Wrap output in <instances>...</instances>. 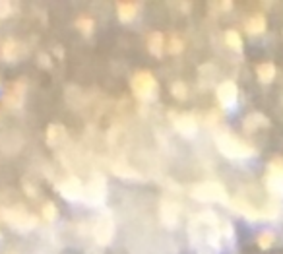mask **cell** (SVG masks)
Listing matches in <instances>:
<instances>
[{"label":"cell","instance_id":"28","mask_svg":"<svg viewBox=\"0 0 283 254\" xmlns=\"http://www.w3.org/2000/svg\"><path fill=\"white\" fill-rule=\"evenodd\" d=\"M115 173H117V175H125V177H136V173H134L132 169H128V167H123V169L115 167Z\"/></svg>","mask_w":283,"mask_h":254},{"label":"cell","instance_id":"30","mask_svg":"<svg viewBox=\"0 0 283 254\" xmlns=\"http://www.w3.org/2000/svg\"><path fill=\"white\" fill-rule=\"evenodd\" d=\"M221 6H223V10H231V8H233V2H223Z\"/></svg>","mask_w":283,"mask_h":254},{"label":"cell","instance_id":"27","mask_svg":"<svg viewBox=\"0 0 283 254\" xmlns=\"http://www.w3.org/2000/svg\"><path fill=\"white\" fill-rule=\"evenodd\" d=\"M10 14H12V4H10V2H6V0H4V2H0V20H2V18H6V16H10Z\"/></svg>","mask_w":283,"mask_h":254},{"label":"cell","instance_id":"1","mask_svg":"<svg viewBox=\"0 0 283 254\" xmlns=\"http://www.w3.org/2000/svg\"><path fill=\"white\" fill-rule=\"evenodd\" d=\"M216 144L220 152L229 159H247L254 156V148L249 146L247 142L239 140L231 132H220L216 134Z\"/></svg>","mask_w":283,"mask_h":254},{"label":"cell","instance_id":"17","mask_svg":"<svg viewBox=\"0 0 283 254\" xmlns=\"http://www.w3.org/2000/svg\"><path fill=\"white\" fill-rule=\"evenodd\" d=\"M233 204V208L239 212V214H243L245 218H249V220H260V210H256V208H252L249 202H245V200H233L231 202Z\"/></svg>","mask_w":283,"mask_h":254},{"label":"cell","instance_id":"26","mask_svg":"<svg viewBox=\"0 0 283 254\" xmlns=\"http://www.w3.org/2000/svg\"><path fill=\"white\" fill-rule=\"evenodd\" d=\"M183 49H185V43H183L177 35H173V37L169 39V53H171V55H179Z\"/></svg>","mask_w":283,"mask_h":254},{"label":"cell","instance_id":"23","mask_svg":"<svg viewBox=\"0 0 283 254\" xmlns=\"http://www.w3.org/2000/svg\"><path fill=\"white\" fill-rule=\"evenodd\" d=\"M76 28L84 33V35H90V33L94 32V20H92V18H80V20L76 22Z\"/></svg>","mask_w":283,"mask_h":254},{"label":"cell","instance_id":"25","mask_svg":"<svg viewBox=\"0 0 283 254\" xmlns=\"http://www.w3.org/2000/svg\"><path fill=\"white\" fill-rule=\"evenodd\" d=\"M171 94L177 97V99H185V97L189 95V90H187V86L183 82H175L171 86Z\"/></svg>","mask_w":283,"mask_h":254},{"label":"cell","instance_id":"29","mask_svg":"<svg viewBox=\"0 0 283 254\" xmlns=\"http://www.w3.org/2000/svg\"><path fill=\"white\" fill-rule=\"evenodd\" d=\"M39 63L43 64V66H51V63H49V57H47V55H41V57H39Z\"/></svg>","mask_w":283,"mask_h":254},{"label":"cell","instance_id":"2","mask_svg":"<svg viewBox=\"0 0 283 254\" xmlns=\"http://www.w3.org/2000/svg\"><path fill=\"white\" fill-rule=\"evenodd\" d=\"M132 94L138 97L140 101H154L157 97V92H159V86H157V80L152 72L148 70H140L132 76Z\"/></svg>","mask_w":283,"mask_h":254},{"label":"cell","instance_id":"13","mask_svg":"<svg viewBox=\"0 0 283 254\" xmlns=\"http://www.w3.org/2000/svg\"><path fill=\"white\" fill-rule=\"evenodd\" d=\"M268 127H270V121H268L262 113H252V115H249V117L245 119V123H243L245 132H256L258 128H268Z\"/></svg>","mask_w":283,"mask_h":254},{"label":"cell","instance_id":"21","mask_svg":"<svg viewBox=\"0 0 283 254\" xmlns=\"http://www.w3.org/2000/svg\"><path fill=\"white\" fill-rule=\"evenodd\" d=\"M64 136V128L59 127V125H51V127L47 128V144L51 146V148H55L61 140H63Z\"/></svg>","mask_w":283,"mask_h":254},{"label":"cell","instance_id":"4","mask_svg":"<svg viewBox=\"0 0 283 254\" xmlns=\"http://www.w3.org/2000/svg\"><path fill=\"white\" fill-rule=\"evenodd\" d=\"M0 218L4 220L6 223H10L12 227H16V229H22V231H26V229H33L35 225H37V218L31 216V214H28L24 208H12V210H2L0 212Z\"/></svg>","mask_w":283,"mask_h":254},{"label":"cell","instance_id":"3","mask_svg":"<svg viewBox=\"0 0 283 254\" xmlns=\"http://www.w3.org/2000/svg\"><path fill=\"white\" fill-rule=\"evenodd\" d=\"M192 196L196 200H202V202H227L225 187L221 183H216V181H208V183L196 185L192 189Z\"/></svg>","mask_w":283,"mask_h":254},{"label":"cell","instance_id":"7","mask_svg":"<svg viewBox=\"0 0 283 254\" xmlns=\"http://www.w3.org/2000/svg\"><path fill=\"white\" fill-rule=\"evenodd\" d=\"M84 194H86V198H88L90 204L101 206L105 202V196H107V183H105V179L99 173L94 175V179L88 185V190L84 192Z\"/></svg>","mask_w":283,"mask_h":254},{"label":"cell","instance_id":"5","mask_svg":"<svg viewBox=\"0 0 283 254\" xmlns=\"http://www.w3.org/2000/svg\"><path fill=\"white\" fill-rule=\"evenodd\" d=\"M268 190L276 196H283V159L276 158L268 165V177H266Z\"/></svg>","mask_w":283,"mask_h":254},{"label":"cell","instance_id":"19","mask_svg":"<svg viewBox=\"0 0 283 254\" xmlns=\"http://www.w3.org/2000/svg\"><path fill=\"white\" fill-rule=\"evenodd\" d=\"M18 55H20V45H18V41L8 39V41L2 45V57H4V61H16Z\"/></svg>","mask_w":283,"mask_h":254},{"label":"cell","instance_id":"12","mask_svg":"<svg viewBox=\"0 0 283 254\" xmlns=\"http://www.w3.org/2000/svg\"><path fill=\"white\" fill-rule=\"evenodd\" d=\"M161 222L165 223L167 227H177L179 223V210L175 204L171 202H163L161 204Z\"/></svg>","mask_w":283,"mask_h":254},{"label":"cell","instance_id":"11","mask_svg":"<svg viewBox=\"0 0 283 254\" xmlns=\"http://www.w3.org/2000/svg\"><path fill=\"white\" fill-rule=\"evenodd\" d=\"M24 94H26V86L24 82H16L10 86V90L4 95V103L10 107H20L24 103Z\"/></svg>","mask_w":283,"mask_h":254},{"label":"cell","instance_id":"15","mask_svg":"<svg viewBox=\"0 0 283 254\" xmlns=\"http://www.w3.org/2000/svg\"><path fill=\"white\" fill-rule=\"evenodd\" d=\"M117 14L121 22H132L138 14V4L134 2H119L117 4Z\"/></svg>","mask_w":283,"mask_h":254},{"label":"cell","instance_id":"14","mask_svg":"<svg viewBox=\"0 0 283 254\" xmlns=\"http://www.w3.org/2000/svg\"><path fill=\"white\" fill-rule=\"evenodd\" d=\"M245 28H247V33H249V35H260V33H264L266 32V18H264V14H254V16H251V18L247 20Z\"/></svg>","mask_w":283,"mask_h":254},{"label":"cell","instance_id":"8","mask_svg":"<svg viewBox=\"0 0 283 254\" xmlns=\"http://www.w3.org/2000/svg\"><path fill=\"white\" fill-rule=\"evenodd\" d=\"M115 235V223L109 216H101L94 227V237L99 245H109Z\"/></svg>","mask_w":283,"mask_h":254},{"label":"cell","instance_id":"22","mask_svg":"<svg viewBox=\"0 0 283 254\" xmlns=\"http://www.w3.org/2000/svg\"><path fill=\"white\" fill-rule=\"evenodd\" d=\"M274 243H276V235H274V231H262V233L258 235V247H260L262 251H268Z\"/></svg>","mask_w":283,"mask_h":254},{"label":"cell","instance_id":"6","mask_svg":"<svg viewBox=\"0 0 283 254\" xmlns=\"http://www.w3.org/2000/svg\"><path fill=\"white\" fill-rule=\"evenodd\" d=\"M216 95H218V101L223 109H233L237 105V97H239V88L235 82L231 80H225L221 82L216 90Z\"/></svg>","mask_w":283,"mask_h":254},{"label":"cell","instance_id":"20","mask_svg":"<svg viewBox=\"0 0 283 254\" xmlns=\"http://www.w3.org/2000/svg\"><path fill=\"white\" fill-rule=\"evenodd\" d=\"M225 43H227V47H231L237 53L243 51V39H241L239 32H235V30H227L225 32Z\"/></svg>","mask_w":283,"mask_h":254},{"label":"cell","instance_id":"18","mask_svg":"<svg viewBox=\"0 0 283 254\" xmlns=\"http://www.w3.org/2000/svg\"><path fill=\"white\" fill-rule=\"evenodd\" d=\"M163 45H165V39H163V33L159 32H154L150 35V39H148V49H150V53L154 55V57H161L163 55Z\"/></svg>","mask_w":283,"mask_h":254},{"label":"cell","instance_id":"24","mask_svg":"<svg viewBox=\"0 0 283 254\" xmlns=\"http://www.w3.org/2000/svg\"><path fill=\"white\" fill-rule=\"evenodd\" d=\"M43 218L47 222H55V218H57V206H55V202H45L43 204Z\"/></svg>","mask_w":283,"mask_h":254},{"label":"cell","instance_id":"16","mask_svg":"<svg viewBox=\"0 0 283 254\" xmlns=\"http://www.w3.org/2000/svg\"><path fill=\"white\" fill-rule=\"evenodd\" d=\"M256 76L262 84H272L276 78V66L272 63H262L256 66Z\"/></svg>","mask_w":283,"mask_h":254},{"label":"cell","instance_id":"9","mask_svg":"<svg viewBox=\"0 0 283 254\" xmlns=\"http://www.w3.org/2000/svg\"><path fill=\"white\" fill-rule=\"evenodd\" d=\"M59 190L68 200H80L84 196V187L76 177H68L66 181L59 183Z\"/></svg>","mask_w":283,"mask_h":254},{"label":"cell","instance_id":"10","mask_svg":"<svg viewBox=\"0 0 283 254\" xmlns=\"http://www.w3.org/2000/svg\"><path fill=\"white\" fill-rule=\"evenodd\" d=\"M175 127H177V130H179L183 136L192 138V136L196 134V130H198V123H196V119H194L190 113H185V115H179V117L175 119Z\"/></svg>","mask_w":283,"mask_h":254}]
</instances>
